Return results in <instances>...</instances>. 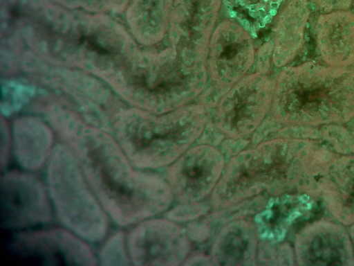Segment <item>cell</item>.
I'll use <instances>...</instances> for the list:
<instances>
[{"label":"cell","mask_w":354,"mask_h":266,"mask_svg":"<svg viewBox=\"0 0 354 266\" xmlns=\"http://www.w3.org/2000/svg\"><path fill=\"white\" fill-rule=\"evenodd\" d=\"M273 112L288 127L354 121V69L315 61L285 68L274 88Z\"/></svg>","instance_id":"2"},{"label":"cell","mask_w":354,"mask_h":266,"mask_svg":"<svg viewBox=\"0 0 354 266\" xmlns=\"http://www.w3.org/2000/svg\"><path fill=\"white\" fill-rule=\"evenodd\" d=\"M47 185L57 217L67 229L86 241L104 239L109 228L107 213L65 143L56 145L48 161Z\"/></svg>","instance_id":"3"},{"label":"cell","mask_w":354,"mask_h":266,"mask_svg":"<svg viewBox=\"0 0 354 266\" xmlns=\"http://www.w3.org/2000/svg\"><path fill=\"white\" fill-rule=\"evenodd\" d=\"M317 192L333 219L345 227L354 224V153L337 158L318 180Z\"/></svg>","instance_id":"9"},{"label":"cell","mask_w":354,"mask_h":266,"mask_svg":"<svg viewBox=\"0 0 354 266\" xmlns=\"http://www.w3.org/2000/svg\"><path fill=\"white\" fill-rule=\"evenodd\" d=\"M253 1H256V0H253Z\"/></svg>","instance_id":"23"},{"label":"cell","mask_w":354,"mask_h":266,"mask_svg":"<svg viewBox=\"0 0 354 266\" xmlns=\"http://www.w3.org/2000/svg\"><path fill=\"white\" fill-rule=\"evenodd\" d=\"M1 135L0 151V168L3 172L6 168L10 159L11 140L8 125L1 117Z\"/></svg>","instance_id":"19"},{"label":"cell","mask_w":354,"mask_h":266,"mask_svg":"<svg viewBox=\"0 0 354 266\" xmlns=\"http://www.w3.org/2000/svg\"><path fill=\"white\" fill-rule=\"evenodd\" d=\"M115 139L131 163L153 169L171 161L176 153L194 139L190 122L171 121V116H153L145 111H122L113 122Z\"/></svg>","instance_id":"4"},{"label":"cell","mask_w":354,"mask_h":266,"mask_svg":"<svg viewBox=\"0 0 354 266\" xmlns=\"http://www.w3.org/2000/svg\"><path fill=\"white\" fill-rule=\"evenodd\" d=\"M317 51L326 65L347 68L354 64V13L348 10L319 15L315 23Z\"/></svg>","instance_id":"8"},{"label":"cell","mask_w":354,"mask_h":266,"mask_svg":"<svg viewBox=\"0 0 354 266\" xmlns=\"http://www.w3.org/2000/svg\"><path fill=\"white\" fill-rule=\"evenodd\" d=\"M351 134H352V135H353V138H354V125H353V127H352V132H351Z\"/></svg>","instance_id":"22"},{"label":"cell","mask_w":354,"mask_h":266,"mask_svg":"<svg viewBox=\"0 0 354 266\" xmlns=\"http://www.w3.org/2000/svg\"><path fill=\"white\" fill-rule=\"evenodd\" d=\"M318 9L323 13L337 10H348L353 0H312Z\"/></svg>","instance_id":"20"},{"label":"cell","mask_w":354,"mask_h":266,"mask_svg":"<svg viewBox=\"0 0 354 266\" xmlns=\"http://www.w3.org/2000/svg\"><path fill=\"white\" fill-rule=\"evenodd\" d=\"M171 237V226L165 220L146 219L138 222L127 236L128 251L134 265L171 263L177 246Z\"/></svg>","instance_id":"10"},{"label":"cell","mask_w":354,"mask_h":266,"mask_svg":"<svg viewBox=\"0 0 354 266\" xmlns=\"http://www.w3.org/2000/svg\"><path fill=\"white\" fill-rule=\"evenodd\" d=\"M99 264L101 265H131L127 236L122 231L113 234L104 243L99 254Z\"/></svg>","instance_id":"17"},{"label":"cell","mask_w":354,"mask_h":266,"mask_svg":"<svg viewBox=\"0 0 354 266\" xmlns=\"http://www.w3.org/2000/svg\"><path fill=\"white\" fill-rule=\"evenodd\" d=\"M48 117L74 152L91 189L116 224H136L167 208L171 193L166 182L135 167L104 130L88 125L68 109L55 108Z\"/></svg>","instance_id":"1"},{"label":"cell","mask_w":354,"mask_h":266,"mask_svg":"<svg viewBox=\"0 0 354 266\" xmlns=\"http://www.w3.org/2000/svg\"><path fill=\"white\" fill-rule=\"evenodd\" d=\"M1 244V259L15 265L95 266L98 259L85 242L67 229L10 232Z\"/></svg>","instance_id":"5"},{"label":"cell","mask_w":354,"mask_h":266,"mask_svg":"<svg viewBox=\"0 0 354 266\" xmlns=\"http://www.w3.org/2000/svg\"><path fill=\"white\" fill-rule=\"evenodd\" d=\"M343 224L324 219L306 224L295 239L299 265H354V251Z\"/></svg>","instance_id":"7"},{"label":"cell","mask_w":354,"mask_h":266,"mask_svg":"<svg viewBox=\"0 0 354 266\" xmlns=\"http://www.w3.org/2000/svg\"><path fill=\"white\" fill-rule=\"evenodd\" d=\"M348 233L351 237V240L352 242L353 251H354V224L349 226Z\"/></svg>","instance_id":"21"},{"label":"cell","mask_w":354,"mask_h":266,"mask_svg":"<svg viewBox=\"0 0 354 266\" xmlns=\"http://www.w3.org/2000/svg\"><path fill=\"white\" fill-rule=\"evenodd\" d=\"M231 22L226 33H216L212 39L211 62L215 77L230 84L240 78L252 62V47L247 34Z\"/></svg>","instance_id":"11"},{"label":"cell","mask_w":354,"mask_h":266,"mask_svg":"<svg viewBox=\"0 0 354 266\" xmlns=\"http://www.w3.org/2000/svg\"><path fill=\"white\" fill-rule=\"evenodd\" d=\"M53 141L51 130L41 119L24 116L15 121L14 153L23 168L33 171L41 168L52 154Z\"/></svg>","instance_id":"12"},{"label":"cell","mask_w":354,"mask_h":266,"mask_svg":"<svg viewBox=\"0 0 354 266\" xmlns=\"http://www.w3.org/2000/svg\"><path fill=\"white\" fill-rule=\"evenodd\" d=\"M221 163L218 154L211 150H192L176 167L174 178L178 190L189 199L203 197L216 181Z\"/></svg>","instance_id":"13"},{"label":"cell","mask_w":354,"mask_h":266,"mask_svg":"<svg viewBox=\"0 0 354 266\" xmlns=\"http://www.w3.org/2000/svg\"><path fill=\"white\" fill-rule=\"evenodd\" d=\"M309 16L308 0H284L275 32L273 57L277 66L286 64L301 48Z\"/></svg>","instance_id":"14"},{"label":"cell","mask_w":354,"mask_h":266,"mask_svg":"<svg viewBox=\"0 0 354 266\" xmlns=\"http://www.w3.org/2000/svg\"><path fill=\"white\" fill-rule=\"evenodd\" d=\"M248 233L239 228L227 231L218 240L216 257L222 265L241 264L251 244Z\"/></svg>","instance_id":"16"},{"label":"cell","mask_w":354,"mask_h":266,"mask_svg":"<svg viewBox=\"0 0 354 266\" xmlns=\"http://www.w3.org/2000/svg\"><path fill=\"white\" fill-rule=\"evenodd\" d=\"M68 8H82L90 12L124 10L130 0H53Z\"/></svg>","instance_id":"18"},{"label":"cell","mask_w":354,"mask_h":266,"mask_svg":"<svg viewBox=\"0 0 354 266\" xmlns=\"http://www.w3.org/2000/svg\"><path fill=\"white\" fill-rule=\"evenodd\" d=\"M174 0H132L127 19L133 28H165Z\"/></svg>","instance_id":"15"},{"label":"cell","mask_w":354,"mask_h":266,"mask_svg":"<svg viewBox=\"0 0 354 266\" xmlns=\"http://www.w3.org/2000/svg\"><path fill=\"white\" fill-rule=\"evenodd\" d=\"M1 228L12 232L50 223L51 200L44 184L31 173L10 170L0 177Z\"/></svg>","instance_id":"6"}]
</instances>
